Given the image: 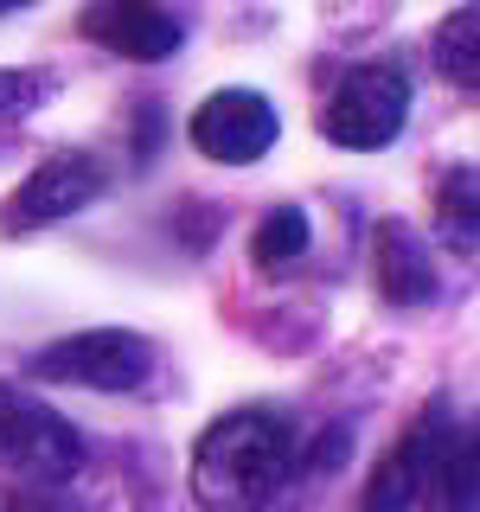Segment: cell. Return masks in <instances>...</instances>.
Wrapping results in <instances>:
<instances>
[{
    "instance_id": "10",
    "label": "cell",
    "mask_w": 480,
    "mask_h": 512,
    "mask_svg": "<svg viewBox=\"0 0 480 512\" xmlns=\"http://www.w3.org/2000/svg\"><path fill=\"white\" fill-rule=\"evenodd\" d=\"M416 506H423V512H474V429L468 423H448L442 448L429 455V468H423Z\"/></svg>"
},
{
    "instance_id": "6",
    "label": "cell",
    "mask_w": 480,
    "mask_h": 512,
    "mask_svg": "<svg viewBox=\"0 0 480 512\" xmlns=\"http://www.w3.org/2000/svg\"><path fill=\"white\" fill-rule=\"evenodd\" d=\"M103 167H96L90 154H52L32 180L7 199V212H0V231L7 237H26V231H45V224L84 212V205H96V192H103Z\"/></svg>"
},
{
    "instance_id": "11",
    "label": "cell",
    "mask_w": 480,
    "mask_h": 512,
    "mask_svg": "<svg viewBox=\"0 0 480 512\" xmlns=\"http://www.w3.org/2000/svg\"><path fill=\"white\" fill-rule=\"evenodd\" d=\"M308 212L301 205H276L263 224H256V263L263 269H288V263H301L308 256Z\"/></svg>"
},
{
    "instance_id": "8",
    "label": "cell",
    "mask_w": 480,
    "mask_h": 512,
    "mask_svg": "<svg viewBox=\"0 0 480 512\" xmlns=\"http://www.w3.org/2000/svg\"><path fill=\"white\" fill-rule=\"evenodd\" d=\"M448 423H455V416H448V404H429L423 423H416L410 436H397L391 448H384V461L372 468V480H365V512H404V506H416L423 468H429V455L442 448Z\"/></svg>"
},
{
    "instance_id": "4",
    "label": "cell",
    "mask_w": 480,
    "mask_h": 512,
    "mask_svg": "<svg viewBox=\"0 0 480 512\" xmlns=\"http://www.w3.org/2000/svg\"><path fill=\"white\" fill-rule=\"evenodd\" d=\"M410 122V77L397 64H359L320 109V135L333 148H384Z\"/></svg>"
},
{
    "instance_id": "2",
    "label": "cell",
    "mask_w": 480,
    "mask_h": 512,
    "mask_svg": "<svg viewBox=\"0 0 480 512\" xmlns=\"http://www.w3.org/2000/svg\"><path fill=\"white\" fill-rule=\"evenodd\" d=\"M32 378L77 384V391H141L154 378V340L128 327H90L32 352Z\"/></svg>"
},
{
    "instance_id": "14",
    "label": "cell",
    "mask_w": 480,
    "mask_h": 512,
    "mask_svg": "<svg viewBox=\"0 0 480 512\" xmlns=\"http://www.w3.org/2000/svg\"><path fill=\"white\" fill-rule=\"evenodd\" d=\"M442 224L455 231L461 224V244H474V167H461L448 180V199H442Z\"/></svg>"
},
{
    "instance_id": "12",
    "label": "cell",
    "mask_w": 480,
    "mask_h": 512,
    "mask_svg": "<svg viewBox=\"0 0 480 512\" xmlns=\"http://www.w3.org/2000/svg\"><path fill=\"white\" fill-rule=\"evenodd\" d=\"M474 32H480V7H461L455 20H442V32H436V64H442V77H455L461 90H474V84H480Z\"/></svg>"
},
{
    "instance_id": "9",
    "label": "cell",
    "mask_w": 480,
    "mask_h": 512,
    "mask_svg": "<svg viewBox=\"0 0 480 512\" xmlns=\"http://www.w3.org/2000/svg\"><path fill=\"white\" fill-rule=\"evenodd\" d=\"M372 269H378V295L391 308H423L436 295V256L423 250V237L404 218H384L372 237Z\"/></svg>"
},
{
    "instance_id": "15",
    "label": "cell",
    "mask_w": 480,
    "mask_h": 512,
    "mask_svg": "<svg viewBox=\"0 0 480 512\" xmlns=\"http://www.w3.org/2000/svg\"><path fill=\"white\" fill-rule=\"evenodd\" d=\"M0 512H84V506L52 500V487H13V493H0Z\"/></svg>"
},
{
    "instance_id": "5",
    "label": "cell",
    "mask_w": 480,
    "mask_h": 512,
    "mask_svg": "<svg viewBox=\"0 0 480 512\" xmlns=\"http://www.w3.org/2000/svg\"><path fill=\"white\" fill-rule=\"evenodd\" d=\"M282 122H276V103L256 90H212L199 109H192V148L218 167H250L276 148Z\"/></svg>"
},
{
    "instance_id": "13",
    "label": "cell",
    "mask_w": 480,
    "mask_h": 512,
    "mask_svg": "<svg viewBox=\"0 0 480 512\" xmlns=\"http://www.w3.org/2000/svg\"><path fill=\"white\" fill-rule=\"evenodd\" d=\"M52 90H58V77H45V71H0V122L32 116Z\"/></svg>"
},
{
    "instance_id": "16",
    "label": "cell",
    "mask_w": 480,
    "mask_h": 512,
    "mask_svg": "<svg viewBox=\"0 0 480 512\" xmlns=\"http://www.w3.org/2000/svg\"><path fill=\"white\" fill-rule=\"evenodd\" d=\"M20 7H32V0H0V13H20Z\"/></svg>"
},
{
    "instance_id": "1",
    "label": "cell",
    "mask_w": 480,
    "mask_h": 512,
    "mask_svg": "<svg viewBox=\"0 0 480 512\" xmlns=\"http://www.w3.org/2000/svg\"><path fill=\"white\" fill-rule=\"evenodd\" d=\"M295 461V429L276 410H231L192 448L199 512H263Z\"/></svg>"
},
{
    "instance_id": "3",
    "label": "cell",
    "mask_w": 480,
    "mask_h": 512,
    "mask_svg": "<svg viewBox=\"0 0 480 512\" xmlns=\"http://www.w3.org/2000/svg\"><path fill=\"white\" fill-rule=\"evenodd\" d=\"M0 468L26 474L32 487H64L84 468V436L7 378H0Z\"/></svg>"
},
{
    "instance_id": "7",
    "label": "cell",
    "mask_w": 480,
    "mask_h": 512,
    "mask_svg": "<svg viewBox=\"0 0 480 512\" xmlns=\"http://www.w3.org/2000/svg\"><path fill=\"white\" fill-rule=\"evenodd\" d=\"M84 32L128 64H160V58L180 52V39H186L180 13H173L167 0H90Z\"/></svg>"
}]
</instances>
